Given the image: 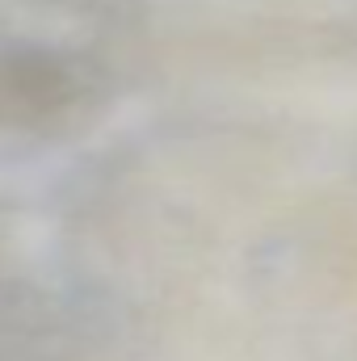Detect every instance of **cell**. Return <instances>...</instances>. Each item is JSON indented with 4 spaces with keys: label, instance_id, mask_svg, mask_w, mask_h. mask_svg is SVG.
<instances>
[{
    "label": "cell",
    "instance_id": "obj_1",
    "mask_svg": "<svg viewBox=\"0 0 357 361\" xmlns=\"http://www.w3.org/2000/svg\"><path fill=\"white\" fill-rule=\"evenodd\" d=\"M101 76L72 47L0 34V130L4 135H55L85 118L97 101Z\"/></svg>",
    "mask_w": 357,
    "mask_h": 361
}]
</instances>
